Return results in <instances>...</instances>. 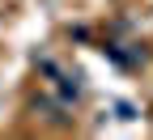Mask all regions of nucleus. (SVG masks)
Returning <instances> with one entry per match:
<instances>
[{
    "instance_id": "1",
    "label": "nucleus",
    "mask_w": 153,
    "mask_h": 140,
    "mask_svg": "<svg viewBox=\"0 0 153 140\" xmlns=\"http://www.w3.org/2000/svg\"><path fill=\"white\" fill-rule=\"evenodd\" d=\"M55 76H60V93H64V106L68 102H81V98H85V76L81 72H60V68H55Z\"/></svg>"
}]
</instances>
